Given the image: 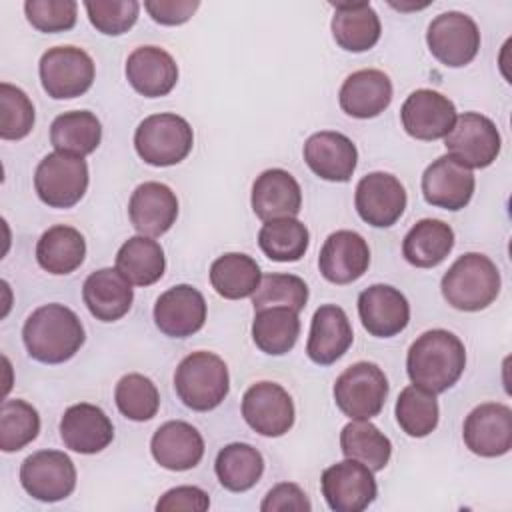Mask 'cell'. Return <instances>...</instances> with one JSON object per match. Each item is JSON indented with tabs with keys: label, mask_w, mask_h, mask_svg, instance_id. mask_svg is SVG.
<instances>
[{
	"label": "cell",
	"mask_w": 512,
	"mask_h": 512,
	"mask_svg": "<svg viewBox=\"0 0 512 512\" xmlns=\"http://www.w3.org/2000/svg\"><path fill=\"white\" fill-rule=\"evenodd\" d=\"M466 368V348L462 340L442 328L420 334L406 356L408 378L414 386L440 394L452 388Z\"/></svg>",
	"instance_id": "6da1fadb"
},
{
	"label": "cell",
	"mask_w": 512,
	"mask_h": 512,
	"mask_svg": "<svg viewBox=\"0 0 512 512\" xmlns=\"http://www.w3.org/2000/svg\"><path fill=\"white\" fill-rule=\"evenodd\" d=\"M84 326L64 304H44L24 322L22 340L28 354L42 364H62L84 344Z\"/></svg>",
	"instance_id": "7a4b0ae2"
},
{
	"label": "cell",
	"mask_w": 512,
	"mask_h": 512,
	"mask_svg": "<svg viewBox=\"0 0 512 512\" xmlns=\"http://www.w3.org/2000/svg\"><path fill=\"white\" fill-rule=\"evenodd\" d=\"M440 288L452 308L478 312L496 300L500 292V272L486 254L468 252L446 270Z\"/></svg>",
	"instance_id": "3957f363"
},
{
	"label": "cell",
	"mask_w": 512,
	"mask_h": 512,
	"mask_svg": "<svg viewBox=\"0 0 512 512\" xmlns=\"http://www.w3.org/2000/svg\"><path fill=\"white\" fill-rule=\"evenodd\" d=\"M174 388L184 406L196 412H208L220 406L228 396V366L214 352H192L178 364Z\"/></svg>",
	"instance_id": "277c9868"
},
{
	"label": "cell",
	"mask_w": 512,
	"mask_h": 512,
	"mask_svg": "<svg viewBox=\"0 0 512 512\" xmlns=\"http://www.w3.org/2000/svg\"><path fill=\"white\" fill-rule=\"evenodd\" d=\"M194 144L190 124L172 112L146 116L134 132V148L150 166H174L182 162Z\"/></svg>",
	"instance_id": "5b68a950"
},
{
	"label": "cell",
	"mask_w": 512,
	"mask_h": 512,
	"mask_svg": "<svg viewBox=\"0 0 512 512\" xmlns=\"http://www.w3.org/2000/svg\"><path fill=\"white\" fill-rule=\"evenodd\" d=\"M388 398V380L374 362L348 366L334 382V402L352 420H370L380 414Z\"/></svg>",
	"instance_id": "8992f818"
},
{
	"label": "cell",
	"mask_w": 512,
	"mask_h": 512,
	"mask_svg": "<svg viewBox=\"0 0 512 512\" xmlns=\"http://www.w3.org/2000/svg\"><path fill=\"white\" fill-rule=\"evenodd\" d=\"M34 188L50 208H72L86 194L88 164L82 156L52 152L36 166Z\"/></svg>",
	"instance_id": "52a82bcc"
},
{
	"label": "cell",
	"mask_w": 512,
	"mask_h": 512,
	"mask_svg": "<svg viewBox=\"0 0 512 512\" xmlns=\"http://www.w3.org/2000/svg\"><path fill=\"white\" fill-rule=\"evenodd\" d=\"M40 82L54 100H70L90 90L94 82V60L76 46L48 48L40 58Z\"/></svg>",
	"instance_id": "ba28073f"
},
{
	"label": "cell",
	"mask_w": 512,
	"mask_h": 512,
	"mask_svg": "<svg viewBox=\"0 0 512 512\" xmlns=\"http://www.w3.org/2000/svg\"><path fill=\"white\" fill-rule=\"evenodd\" d=\"M500 132L496 124L478 112L456 116L452 130L444 136V146L452 158L472 168L490 166L500 154Z\"/></svg>",
	"instance_id": "9c48e42d"
},
{
	"label": "cell",
	"mask_w": 512,
	"mask_h": 512,
	"mask_svg": "<svg viewBox=\"0 0 512 512\" xmlns=\"http://www.w3.org/2000/svg\"><path fill=\"white\" fill-rule=\"evenodd\" d=\"M426 42L438 62L450 68H462L480 50V30L464 12H442L430 22Z\"/></svg>",
	"instance_id": "30bf717a"
},
{
	"label": "cell",
	"mask_w": 512,
	"mask_h": 512,
	"mask_svg": "<svg viewBox=\"0 0 512 512\" xmlns=\"http://www.w3.org/2000/svg\"><path fill=\"white\" fill-rule=\"evenodd\" d=\"M20 484L40 502L64 500L76 488L74 462L60 450H38L22 462Z\"/></svg>",
	"instance_id": "8fae6325"
},
{
	"label": "cell",
	"mask_w": 512,
	"mask_h": 512,
	"mask_svg": "<svg viewBox=\"0 0 512 512\" xmlns=\"http://www.w3.org/2000/svg\"><path fill=\"white\" fill-rule=\"evenodd\" d=\"M320 484L322 496L334 512H362L378 494L372 470L352 458L328 466Z\"/></svg>",
	"instance_id": "7c38bea8"
},
{
	"label": "cell",
	"mask_w": 512,
	"mask_h": 512,
	"mask_svg": "<svg viewBox=\"0 0 512 512\" xmlns=\"http://www.w3.org/2000/svg\"><path fill=\"white\" fill-rule=\"evenodd\" d=\"M242 416L254 432L276 438L292 428L294 402L280 384L262 380L244 392Z\"/></svg>",
	"instance_id": "4fadbf2b"
},
{
	"label": "cell",
	"mask_w": 512,
	"mask_h": 512,
	"mask_svg": "<svg viewBox=\"0 0 512 512\" xmlns=\"http://www.w3.org/2000/svg\"><path fill=\"white\" fill-rule=\"evenodd\" d=\"M464 444L482 458L504 456L512 448V410L500 402L476 406L464 420Z\"/></svg>",
	"instance_id": "5bb4252c"
},
{
	"label": "cell",
	"mask_w": 512,
	"mask_h": 512,
	"mask_svg": "<svg viewBox=\"0 0 512 512\" xmlns=\"http://www.w3.org/2000/svg\"><path fill=\"white\" fill-rule=\"evenodd\" d=\"M354 204L358 216L366 224L388 228L404 214L406 190L396 176L388 172H370L358 182Z\"/></svg>",
	"instance_id": "9a60e30c"
},
{
	"label": "cell",
	"mask_w": 512,
	"mask_h": 512,
	"mask_svg": "<svg viewBox=\"0 0 512 512\" xmlns=\"http://www.w3.org/2000/svg\"><path fill=\"white\" fill-rule=\"evenodd\" d=\"M400 118L404 130L412 138L432 142L444 138L452 130L456 122V108L448 96L422 88L404 100Z\"/></svg>",
	"instance_id": "2e32d148"
},
{
	"label": "cell",
	"mask_w": 512,
	"mask_h": 512,
	"mask_svg": "<svg viewBox=\"0 0 512 512\" xmlns=\"http://www.w3.org/2000/svg\"><path fill=\"white\" fill-rule=\"evenodd\" d=\"M474 174L450 154L434 160L422 174V196L430 206L462 210L474 194Z\"/></svg>",
	"instance_id": "e0dca14e"
},
{
	"label": "cell",
	"mask_w": 512,
	"mask_h": 512,
	"mask_svg": "<svg viewBox=\"0 0 512 512\" xmlns=\"http://www.w3.org/2000/svg\"><path fill=\"white\" fill-rule=\"evenodd\" d=\"M358 314L370 336L392 338L408 326L410 304L394 286L372 284L358 296Z\"/></svg>",
	"instance_id": "ac0fdd59"
},
{
	"label": "cell",
	"mask_w": 512,
	"mask_h": 512,
	"mask_svg": "<svg viewBox=\"0 0 512 512\" xmlns=\"http://www.w3.org/2000/svg\"><path fill=\"white\" fill-rule=\"evenodd\" d=\"M154 322L170 338H188L206 322V300L190 284H178L162 292L154 304Z\"/></svg>",
	"instance_id": "d6986e66"
},
{
	"label": "cell",
	"mask_w": 512,
	"mask_h": 512,
	"mask_svg": "<svg viewBox=\"0 0 512 512\" xmlns=\"http://www.w3.org/2000/svg\"><path fill=\"white\" fill-rule=\"evenodd\" d=\"M370 264V248L366 240L352 230L332 232L320 250V274L332 284H350L364 276Z\"/></svg>",
	"instance_id": "ffe728a7"
},
{
	"label": "cell",
	"mask_w": 512,
	"mask_h": 512,
	"mask_svg": "<svg viewBox=\"0 0 512 512\" xmlns=\"http://www.w3.org/2000/svg\"><path fill=\"white\" fill-rule=\"evenodd\" d=\"M304 162L322 180L348 182L356 170L358 150L348 136L322 130L306 140Z\"/></svg>",
	"instance_id": "44dd1931"
},
{
	"label": "cell",
	"mask_w": 512,
	"mask_h": 512,
	"mask_svg": "<svg viewBox=\"0 0 512 512\" xmlns=\"http://www.w3.org/2000/svg\"><path fill=\"white\" fill-rule=\"evenodd\" d=\"M60 438L72 452L96 454L114 440V426L102 408L80 402L64 412L60 420Z\"/></svg>",
	"instance_id": "7402d4cb"
},
{
	"label": "cell",
	"mask_w": 512,
	"mask_h": 512,
	"mask_svg": "<svg viewBox=\"0 0 512 512\" xmlns=\"http://www.w3.org/2000/svg\"><path fill=\"white\" fill-rule=\"evenodd\" d=\"M128 216L142 236H162L178 218V198L162 182H144L130 196Z\"/></svg>",
	"instance_id": "603a6c76"
},
{
	"label": "cell",
	"mask_w": 512,
	"mask_h": 512,
	"mask_svg": "<svg viewBox=\"0 0 512 512\" xmlns=\"http://www.w3.org/2000/svg\"><path fill=\"white\" fill-rule=\"evenodd\" d=\"M352 340L354 332L346 312L336 304H324L312 316L306 354L314 364L328 366L348 352Z\"/></svg>",
	"instance_id": "cb8c5ba5"
},
{
	"label": "cell",
	"mask_w": 512,
	"mask_h": 512,
	"mask_svg": "<svg viewBox=\"0 0 512 512\" xmlns=\"http://www.w3.org/2000/svg\"><path fill=\"white\" fill-rule=\"evenodd\" d=\"M150 452L162 468L184 472L200 464L204 456V440L192 424L170 420L154 432Z\"/></svg>",
	"instance_id": "d4e9b609"
},
{
	"label": "cell",
	"mask_w": 512,
	"mask_h": 512,
	"mask_svg": "<svg viewBox=\"0 0 512 512\" xmlns=\"http://www.w3.org/2000/svg\"><path fill=\"white\" fill-rule=\"evenodd\" d=\"M302 208V190L296 178L282 170H264L252 184V210L268 222L276 218H296Z\"/></svg>",
	"instance_id": "484cf974"
},
{
	"label": "cell",
	"mask_w": 512,
	"mask_h": 512,
	"mask_svg": "<svg viewBox=\"0 0 512 512\" xmlns=\"http://www.w3.org/2000/svg\"><path fill=\"white\" fill-rule=\"evenodd\" d=\"M126 78L138 94L160 98L176 86L178 66L164 48L140 46L126 60Z\"/></svg>",
	"instance_id": "4316f807"
},
{
	"label": "cell",
	"mask_w": 512,
	"mask_h": 512,
	"mask_svg": "<svg viewBox=\"0 0 512 512\" xmlns=\"http://www.w3.org/2000/svg\"><path fill=\"white\" fill-rule=\"evenodd\" d=\"M340 108L352 118H374L392 102V82L388 74L376 68L352 72L338 92Z\"/></svg>",
	"instance_id": "83f0119b"
},
{
	"label": "cell",
	"mask_w": 512,
	"mask_h": 512,
	"mask_svg": "<svg viewBox=\"0 0 512 512\" xmlns=\"http://www.w3.org/2000/svg\"><path fill=\"white\" fill-rule=\"evenodd\" d=\"M82 298L96 320L114 322L128 314L134 292L118 268H100L84 280Z\"/></svg>",
	"instance_id": "f1b7e54d"
},
{
	"label": "cell",
	"mask_w": 512,
	"mask_h": 512,
	"mask_svg": "<svg viewBox=\"0 0 512 512\" xmlns=\"http://www.w3.org/2000/svg\"><path fill=\"white\" fill-rule=\"evenodd\" d=\"M332 36L342 50L366 52L376 46L382 34L380 18L368 2L334 4Z\"/></svg>",
	"instance_id": "f546056e"
},
{
	"label": "cell",
	"mask_w": 512,
	"mask_h": 512,
	"mask_svg": "<svg viewBox=\"0 0 512 512\" xmlns=\"http://www.w3.org/2000/svg\"><path fill=\"white\" fill-rule=\"evenodd\" d=\"M454 248L452 228L436 218L416 222L402 242V254L408 264L416 268H434Z\"/></svg>",
	"instance_id": "4dcf8cb0"
},
{
	"label": "cell",
	"mask_w": 512,
	"mask_h": 512,
	"mask_svg": "<svg viewBox=\"0 0 512 512\" xmlns=\"http://www.w3.org/2000/svg\"><path fill=\"white\" fill-rule=\"evenodd\" d=\"M86 242L84 236L66 224L48 228L36 244V260L40 268L50 274H70L84 262Z\"/></svg>",
	"instance_id": "1f68e13d"
},
{
	"label": "cell",
	"mask_w": 512,
	"mask_h": 512,
	"mask_svg": "<svg viewBox=\"0 0 512 512\" xmlns=\"http://www.w3.org/2000/svg\"><path fill=\"white\" fill-rule=\"evenodd\" d=\"M300 336L298 312L288 306H268L256 310L252 322L254 344L270 356L290 352Z\"/></svg>",
	"instance_id": "d6a6232c"
},
{
	"label": "cell",
	"mask_w": 512,
	"mask_h": 512,
	"mask_svg": "<svg viewBox=\"0 0 512 512\" xmlns=\"http://www.w3.org/2000/svg\"><path fill=\"white\" fill-rule=\"evenodd\" d=\"M116 268L130 284L150 286L164 274V250L150 236H132L120 246L116 254Z\"/></svg>",
	"instance_id": "836d02e7"
},
{
	"label": "cell",
	"mask_w": 512,
	"mask_h": 512,
	"mask_svg": "<svg viewBox=\"0 0 512 512\" xmlns=\"http://www.w3.org/2000/svg\"><path fill=\"white\" fill-rule=\"evenodd\" d=\"M102 140L100 120L88 110H72L54 118L50 126V142L56 152L74 156L92 154Z\"/></svg>",
	"instance_id": "e575fe53"
},
{
	"label": "cell",
	"mask_w": 512,
	"mask_h": 512,
	"mask_svg": "<svg viewBox=\"0 0 512 512\" xmlns=\"http://www.w3.org/2000/svg\"><path fill=\"white\" fill-rule=\"evenodd\" d=\"M260 266L256 260L242 252H228L218 256L210 266L212 288L228 300L252 296L260 284Z\"/></svg>",
	"instance_id": "d590c367"
},
{
	"label": "cell",
	"mask_w": 512,
	"mask_h": 512,
	"mask_svg": "<svg viewBox=\"0 0 512 512\" xmlns=\"http://www.w3.org/2000/svg\"><path fill=\"white\" fill-rule=\"evenodd\" d=\"M218 482L230 492H246L262 478L264 458L262 454L244 442L226 444L214 462Z\"/></svg>",
	"instance_id": "8d00e7d4"
},
{
	"label": "cell",
	"mask_w": 512,
	"mask_h": 512,
	"mask_svg": "<svg viewBox=\"0 0 512 512\" xmlns=\"http://www.w3.org/2000/svg\"><path fill=\"white\" fill-rule=\"evenodd\" d=\"M340 448L346 458L358 460L372 472L384 470L392 444L370 420H352L340 432Z\"/></svg>",
	"instance_id": "74e56055"
},
{
	"label": "cell",
	"mask_w": 512,
	"mask_h": 512,
	"mask_svg": "<svg viewBox=\"0 0 512 512\" xmlns=\"http://www.w3.org/2000/svg\"><path fill=\"white\" fill-rule=\"evenodd\" d=\"M310 234L298 218H276L258 232L260 250L274 262H296L308 250Z\"/></svg>",
	"instance_id": "f35d334b"
},
{
	"label": "cell",
	"mask_w": 512,
	"mask_h": 512,
	"mask_svg": "<svg viewBox=\"0 0 512 512\" xmlns=\"http://www.w3.org/2000/svg\"><path fill=\"white\" fill-rule=\"evenodd\" d=\"M396 420L412 438H424L438 426V400L418 386H406L396 400Z\"/></svg>",
	"instance_id": "ab89813d"
},
{
	"label": "cell",
	"mask_w": 512,
	"mask_h": 512,
	"mask_svg": "<svg viewBox=\"0 0 512 512\" xmlns=\"http://www.w3.org/2000/svg\"><path fill=\"white\" fill-rule=\"evenodd\" d=\"M114 400L122 416L134 422H146L156 416L160 408V394L156 384L144 374H126L118 380Z\"/></svg>",
	"instance_id": "60d3db41"
},
{
	"label": "cell",
	"mask_w": 512,
	"mask_h": 512,
	"mask_svg": "<svg viewBox=\"0 0 512 512\" xmlns=\"http://www.w3.org/2000/svg\"><path fill=\"white\" fill-rule=\"evenodd\" d=\"M40 432V416L36 408L24 400H4L0 408V448L18 452L30 444Z\"/></svg>",
	"instance_id": "b9f144b4"
},
{
	"label": "cell",
	"mask_w": 512,
	"mask_h": 512,
	"mask_svg": "<svg viewBox=\"0 0 512 512\" xmlns=\"http://www.w3.org/2000/svg\"><path fill=\"white\" fill-rule=\"evenodd\" d=\"M308 302V286L294 274H266L260 278L256 292L252 294L254 310L268 306H288L300 312Z\"/></svg>",
	"instance_id": "7bdbcfd3"
},
{
	"label": "cell",
	"mask_w": 512,
	"mask_h": 512,
	"mask_svg": "<svg viewBox=\"0 0 512 512\" xmlns=\"http://www.w3.org/2000/svg\"><path fill=\"white\" fill-rule=\"evenodd\" d=\"M34 126V106L24 90L8 82L0 84V138L22 140Z\"/></svg>",
	"instance_id": "ee69618b"
},
{
	"label": "cell",
	"mask_w": 512,
	"mask_h": 512,
	"mask_svg": "<svg viewBox=\"0 0 512 512\" xmlns=\"http://www.w3.org/2000/svg\"><path fill=\"white\" fill-rule=\"evenodd\" d=\"M84 8L90 24L106 36L128 32L136 24L140 12L136 0H88L84 2Z\"/></svg>",
	"instance_id": "f6af8a7d"
},
{
	"label": "cell",
	"mask_w": 512,
	"mask_h": 512,
	"mask_svg": "<svg viewBox=\"0 0 512 512\" xmlns=\"http://www.w3.org/2000/svg\"><path fill=\"white\" fill-rule=\"evenodd\" d=\"M24 12L36 30L54 34L74 28L78 4L74 0H26Z\"/></svg>",
	"instance_id": "bcb514c9"
},
{
	"label": "cell",
	"mask_w": 512,
	"mask_h": 512,
	"mask_svg": "<svg viewBox=\"0 0 512 512\" xmlns=\"http://www.w3.org/2000/svg\"><path fill=\"white\" fill-rule=\"evenodd\" d=\"M260 510L262 512H286V510L310 512L312 504H310L306 492L298 484L280 482L272 490H268V494L264 496V500L260 504Z\"/></svg>",
	"instance_id": "7dc6e473"
},
{
	"label": "cell",
	"mask_w": 512,
	"mask_h": 512,
	"mask_svg": "<svg viewBox=\"0 0 512 512\" xmlns=\"http://www.w3.org/2000/svg\"><path fill=\"white\" fill-rule=\"evenodd\" d=\"M210 506L208 494L198 486H176L160 496L156 502L158 512H174V510H198L204 512Z\"/></svg>",
	"instance_id": "c3c4849f"
},
{
	"label": "cell",
	"mask_w": 512,
	"mask_h": 512,
	"mask_svg": "<svg viewBox=\"0 0 512 512\" xmlns=\"http://www.w3.org/2000/svg\"><path fill=\"white\" fill-rule=\"evenodd\" d=\"M198 0H146L144 8L154 22L164 26H178L192 18L198 10Z\"/></svg>",
	"instance_id": "681fc988"
}]
</instances>
